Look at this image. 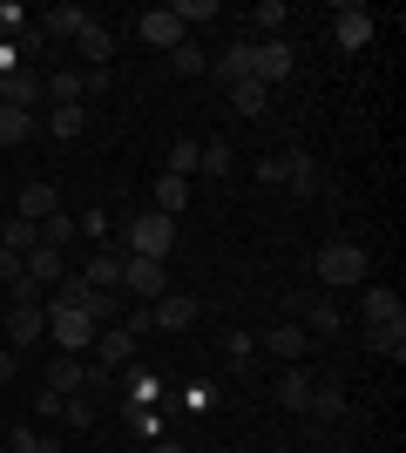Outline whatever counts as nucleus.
Listing matches in <instances>:
<instances>
[{
  "mask_svg": "<svg viewBox=\"0 0 406 453\" xmlns=\"http://www.w3.org/2000/svg\"><path fill=\"white\" fill-rule=\"evenodd\" d=\"M170 250H176V217L142 210V217L122 230V257H156V265H170Z\"/></svg>",
  "mask_w": 406,
  "mask_h": 453,
  "instance_id": "f257e3e1",
  "label": "nucleus"
},
{
  "mask_svg": "<svg viewBox=\"0 0 406 453\" xmlns=\"http://www.w3.org/2000/svg\"><path fill=\"white\" fill-rule=\"evenodd\" d=\"M318 284H326V291L366 284V250H359V244H326V250H318Z\"/></svg>",
  "mask_w": 406,
  "mask_h": 453,
  "instance_id": "f03ea898",
  "label": "nucleus"
},
{
  "mask_svg": "<svg viewBox=\"0 0 406 453\" xmlns=\"http://www.w3.org/2000/svg\"><path fill=\"white\" fill-rule=\"evenodd\" d=\"M48 332H55V345H61V352H68V359L96 345V325L81 319V311H75V304H68V298H55V304H48Z\"/></svg>",
  "mask_w": 406,
  "mask_h": 453,
  "instance_id": "7ed1b4c3",
  "label": "nucleus"
},
{
  "mask_svg": "<svg viewBox=\"0 0 406 453\" xmlns=\"http://www.w3.org/2000/svg\"><path fill=\"white\" fill-rule=\"evenodd\" d=\"M122 291L142 304H156L170 291V265H156V257H122Z\"/></svg>",
  "mask_w": 406,
  "mask_h": 453,
  "instance_id": "20e7f679",
  "label": "nucleus"
},
{
  "mask_svg": "<svg viewBox=\"0 0 406 453\" xmlns=\"http://www.w3.org/2000/svg\"><path fill=\"white\" fill-rule=\"evenodd\" d=\"M264 183H285V189H298V196H311V189H318V163H311L305 150H285V156L264 163Z\"/></svg>",
  "mask_w": 406,
  "mask_h": 453,
  "instance_id": "39448f33",
  "label": "nucleus"
},
{
  "mask_svg": "<svg viewBox=\"0 0 406 453\" xmlns=\"http://www.w3.org/2000/svg\"><path fill=\"white\" fill-rule=\"evenodd\" d=\"M41 102H48L41 75H27V68H7V75H0V109H27V115H34Z\"/></svg>",
  "mask_w": 406,
  "mask_h": 453,
  "instance_id": "423d86ee",
  "label": "nucleus"
},
{
  "mask_svg": "<svg viewBox=\"0 0 406 453\" xmlns=\"http://www.w3.org/2000/svg\"><path fill=\"white\" fill-rule=\"evenodd\" d=\"M251 81H257V88H278V81H291V48H285V41H257Z\"/></svg>",
  "mask_w": 406,
  "mask_h": 453,
  "instance_id": "0eeeda50",
  "label": "nucleus"
},
{
  "mask_svg": "<svg viewBox=\"0 0 406 453\" xmlns=\"http://www.w3.org/2000/svg\"><path fill=\"white\" fill-rule=\"evenodd\" d=\"M257 345H271L285 365H305V359H311V332H305V325H271Z\"/></svg>",
  "mask_w": 406,
  "mask_h": 453,
  "instance_id": "6e6552de",
  "label": "nucleus"
},
{
  "mask_svg": "<svg viewBox=\"0 0 406 453\" xmlns=\"http://www.w3.org/2000/svg\"><path fill=\"white\" fill-rule=\"evenodd\" d=\"M0 325H7V339H14V345H34L41 332H48V304H7V319H0Z\"/></svg>",
  "mask_w": 406,
  "mask_h": 453,
  "instance_id": "1a4fd4ad",
  "label": "nucleus"
},
{
  "mask_svg": "<svg viewBox=\"0 0 406 453\" xmlns=\"http://www.w3.org/2000/svg\"><path fill=\"white\" fill-rule=\"evenodd\" d=\"M332 35H339V48H366V41H372V7L346 0V7H339V20H332Z\"/></svg>",
  "mask_w": 406,
  "mask_h": 453,
  "instance_id": "9d476101",
  "label": "nucleus"
},
{
  "mask_svg": "<svg viewBox=\"0 0 406 453\" xmlns=\"http://www.w3.org/2000/svg\"><path fill=\"white\" fill-rule=\"evenodd\" d=\"M20 271H27V278H34L41 291H55V284L68 278V257H61V250H48V244H34L27 257H20Z\"/></svg>",
  "mask_w": 406,
  "mask_h": 453,
  "instance_id": "9b49d317",
  "label": "nucleus"
},
{
  "mask_svg": "<svg viewBox=\"0 0 406 453\" xmlns=\"http://www.w3.org/2000/svg\"><path fill=\"white\" fill-rule=\"evenodd\" d=\"M75 311H81L88 325H96V332L122 325V298H116V291H81V298H75Z\"/></svg>",
  "mask_w": 406,
  "mask_h": 453,
  "instance_id": "f8f14e48",
  "label": "nucleus"
},
{
  "mask_svg": "<svg viewBox=\"0 0 406 453\" xmlns=\"http://www.w3.org/2000/svg\"><path fill=\"white\" fill-rule=\"evenodd\" d=\"M149 319L163 325V332H183V325H196V298H183V291H163V298L149 304Z\"/></svg>",
  "mask_w": 406,
  "mask_h": 453,
  "instance_id": "ddd939ff",
  "label": "nucleus"
},
{
  "mask_svg": "<svg viewBox=\"0 0 406 453\" xmlns=\"http://www.w3.org/2000/svg\"><path fill=\"white\" fill-rule=\"evenodd\" d=\"M135 35L149 41V48H176V41H183V27H176V14H170V7H149V14L135 20Z\"/></svg>",
  "mask_w": 406,
  "mask_h": 453,
  "instance_id": "4468645a",
  "label": "nucleus"
},
{
  "mask_svg": "<svg viewBox=\"0 0 406 453\" xmlns=\"http://www.w3.org/2000/svg\"><path fill=\"white\" fill-rule=\"evenodd\" d=\"M55 183H20V196H14V217H27V224H41V217H55Z\"/></svg>",
  "mask_w": 406,
  "mask_h": 453,
  "instance_id": "2eb2a0df",
  "label": "nucleus"
},
{
  "mask_svg": "<svg viewBox=\"0 0 406 453\" xmlns=\"http://www.w3.org/2000/svg\"><path fill=\"white\" fill-rule=\"evenodd\" d=\"M311 386H318V379H311L305 365H285V372H278V399H285V413H305V406H311Z\"/></svg>",
  "mask_w": 406,
  "mask_h": 453,
  "instance_id": "dca6fc26",
  "label": "nucleus"
},
{
  "mask_svg": "<svg viewBox=\"0 0 406 453\" xmlns=\"http://www.w3.org/2000/svg\"><path fill=\"white\" fill-rule=\"evenodd\" d=\"M81 284L88 291H122V250H96L88 271H81Z\"/></svg>",
  "mask_w": 406,
  "mask_h": 453,
  "instance_id": "f3484780",
  "label": "nucleus"
},
{
  "mask_svg": "<svg viewBox=\"0 0 406 453\" xmlns=\"http://www.w3.org/2000/svg\"><path fill=\"white\" fill-rule=\"evenodd\" d=\"M75 48H81V61H96V68H102V61L116 55V35H109L102 20H81V27H75Z\"/></svg>",
  "mask_w": 406,
  "mask_h": 453,
  "instance_id": "a211bd4d",
  "label": "nucleus"
},
{
  "mask_svg": "<svg viewBox=\"0 0 406 453\" xmlns=\"http://www.w3.org/2000/svg\"><path fill=\"white\" fill-rule=\"evenodd\" d=\"M366 345L379 352V359L400 365V359H406V319H393V325H366Z\"/></svg>",
  "mask_w": 406,
  "mask_h": 453,
  "instance_id": "6ab92c4d",
  "label": "nucleus"
},
{
  "mask_svg": "<svg viewBox=\"0 0 406 453\" xmlns=\"http://www.w3.org/2000/svg\"><path fill=\"white\" fill-rule=\"evenodd\" d=\"M251 61H257V41H231V48H224V61H217V75L231 81H251Z\"/></svg>",
  "mask_w": 406,
  "mask_h": 453,
  "instance_id": "aec40b11",
  "label": "nucleus"
},
{
  "mask_svg": "<svg viewBox=\"0 0 406 453\" xmlns=\"http://www.w3.org/2000/svg\"><path fill=\"white\" fill-rule=\"evenodd\" d=\"M81 386H88V365H81V359H68V352H61V359L48 365V393H68V399H75Z\"/></svg>",
  "mask_w": 406,
  "mask_h": 453,
  "instance_id": "412c9836",
  "label": "nucleus"
},
{
  "mask_svg": "<svg viewBox=\"0 0 406 453\" xmlns=\"http://www.w3.org/2000/svg\"><path fill=\"white\" fill-rule=\"evenodd\" d=\"M190 203V176H163V183H156V217H176V210Z\"/></svg>",
  "mask_w": 406,
  "mask_h": 453,
  "instance_id": "4be33fe9",
  "label": "nucleus"
},
{
  "mask_svg": "<svg viewBox=\"0 0 406 453\" xmlns=\"http://www.w3.org/2000/svg\"><path fill=\"white\" fill-rule=\"evenodd\" d=\"M0 244L14 250V257H27V250L41 244V224H27V217H7V224H0Z\"/></svg>",
  "mask_w": 406,
  "mask_h": 453,
  "instance_id": "5701e85b",
  "label": "nucleus"
},
{
  "mask_svg": "<svg viewBox=\"0 0 406 453\" xmlns=\"http://www.w3.org/2000/svg\"><path fill=\"white\" fill-rule=\"evenodd\" d=\"M298 311H305V332H311V339H339V304L318 298V304H298Z\"/></svg>",
  "mask_w": 406,
  "mask_h": 453,
  "instance_id": "b1692460",
  "label": "nucleus"
},
{
  "mask_svg": "<svg viewBox=\"0 0 406 453\" xmlns=\"http://www.w3.org/2000/svg\"><path fill=\"white\" fill-rule=\"evenodd\" d=\"M305 413H318V419H339V413H346V386H339V379L311 386V406H305Z\"/></svg>",
  "mask_w": 406,
  "mask_h": 453,
  "instance_id": "393cba45",
  "label": "nucleus"
},
{
  "mask_svg": "<svg viewBox=\"0 0 406 453\" xmlns=\"http://www.w3.org/2000/svg\"><path fill=\"white\" fill-rule=\"evenodd\" d=\"M81 129H88V109H81V102H75V109H48V135H61V142H75Z\"/></svg>",
  "mask_w": 406,
  "mask_h": 453,
  "instance_id": "a878e982",
  "label": "nucleus"
},
{
  "mask_svg": "<svg viewBox=\"0 0 406 453\" xmlns=\"http://www.w3.org/2000/svg\"><path fill=\"white\" fill-rule=\"evenodd\" d=\"M393 319H406L400 291H366V325H393Z\"/></svg>",
  "mask_w": 406,
  "mask_h": 453,
  "instance_id": "bb28decb",
  "label": "nucleus"
},
{
  "mask_svg": "<svg viewBox=\"0 0 406 453\" xmlns=\"http://www.w3.org/2000/svg\"><path fill=\"white\" fill-rule=\"evenodd\" d=\"M34 135V115L27 109H0V150H14V142H27Z\"/></svg>",
  "mask_w": 406,
  "mask_h": 453,
  "instance_id": "cd10ccee",
  "label": "nucleus"
},
{
  "mask_svg": "<svg viewBox=\"0 0 406 453\" xmlns=\"http://www.w3.org/2000/svg\"><path fill=\"white\" fill-rule=\"evenodd\" d=\"M231 109H237V115H264V109H271V88H257V81H237V88H231Z\"/></svg>",
  "mask_w": 406,
  "mask_h": 453,
  "instance_id": "c85d7f7f",
  "label": "nucleus"
},
{
  "mask_svg": "<svg viewBox=\"0 0 406 453\" xmlns=\"http://www.w3.org/2000/svg\"><path fill=\"white\" fill-rule=\"evenodd\" d=\"M170 14H176V27H203V20H217L224 7H217V0H176Z\"/></svg>",
  "mask_w": 406,
  "mask_h": 453,
  "instance_id": "c756f323",
  "label": "nucleus"
},
{
  "mask_svg": "<svg viewBox=\"0 0 406 453\" xmlns=\"http://www.w3.org/2000/svg\"><path fill=\"white\" fill-rule=\"evenodd\" d=\"M170 68H176V75H203L211 61H203V48H196V41H176V48H170Z\"/></svg>",
  "mask_w": 406,
  "mask_h": 453,
  "instance_id": "7c9ffc66",
  "label": "nucleus"
},
{
  "mask_svg": "<svg viewBox=\"0 0 406 453\" xmlns=\"http://www.w3.org/2000/svg\"><path fill=\"white\" fill-rule=\"evenodd\" d=\"M68 237H75V217H68V210H55V217H41V244H48V250H61Z\"/></svg>",
  "mask_w": 406,
  "mask_h": 453,
  "instance_id": "2f4dec72",
  "label": "nucleus"
},
{
  "mask_svg": "<svg viewBox=\"0 0 406 453\" xmlns=\"http://www.w3.org/2000/svg\"><path fill=\"white\" fill-rule=\"evenodd\" d=\"M196 170H203V176H231V142H203Z\"/></svg>",
  "mask_w": 406,
  "mask_h": 453,
  "instance_id": "473e14b6",
  "label": "nucleus"
},
{
  "mask_svg": "<svg viewBox=\"0 0 406 453\" xmlns=\"http://www.w3.org/2000/svg\"><path fill=\"white\" fill-rule=\"evenodd\" d=\"M81 20H88L81 7H55V14H48V35H55V41H75V27H81Z\"/></svg>",
  "mask_w": 406,
  "mask_h": 453,
  "instance_id": "72a5a7b5",
  "label": "nucleus"
},
{
  "mask_svg": "<svg viewBox=\"0 0 406 453\" xmlns=\"http://www.w3.org/2000/svg\"><path fill=\"white\" fill-rule=\"evenodd\" d=\"M196 156H203V142H190V135H183V142L170 150V176H196Z\"/></svg>",
  "mask_w": 406,
  "mask_h": 453,
  "instance_id": "f704fd0d",
  "label": "nucleus"
},
{
  "mask_svg": "<svg viewBox=\"0 0 406 453\" xmlns=\"http://www.w3.org/2000/svg\"><path fill=\"white\" fill-rule=\"evenodd\" d=\"M41 298H48V291H41L34 278H20V284H7V304H41Z\"/></svg>",
  "mask_w": 406,
  "mask_h": 453,
  "instance_id": "c9c22d12",
  "label": "nucleus"
},
{
  "mask_svg": "<svg viewBox=\"0 0 406 453\" xmlns=\"http://www.w3.org/2000/svg\"><path fill=\"white\" fill-rule=\"evenodd\" d=\"M61 413H68V426H96V406H88V399H61Z\"/></svg>",
  "mask_w": 406,
  "mask_h": 453,
  "instance_id": "e433bc0d",
  "label": "nucleus"
},
{
  "mask_svg": "<svg viewBox=\"0 0 406 453\" xmlns=\"http://www.w3.org/2000/svg\"><path fill=\"white\" fill-rule=\"evenodd\" d=\"M257 27H264V35H278V27H285V7H278V0H264V7H257Z\"/></svg>",
  "mask_w": 406,
  "mask_h": 453,
  "instance_id": "4c0bfd02",
  "label": "nucleus"
},
{
  "mask_svg": "<svg viewBox=\"0 0 406 453\" xmlns=\"http://www.w3.org/2000/svg\"><path fill=\"white\" fill-rule=\"evenodd\" d=\"M20 278H27V271H20V257H14L7 244H0V284H20Z\"/></svg>",
  "mask_w": 406,
  "mask_h": 453,
  "instance_id": "58836bf2",
  "label": "nucleus"
},
{
  "mask_svg": "<svg viewBox=\"0 0 406 453\" xmlns=\"http://www.w3.org/2000/svg\"><path fill=\"white\" fill-rule=\"evenodd\" d=\"M20 20H27V14H20V7H0V35H14Z\"/></svg>",
  "mask_w": 406,
  "mask_h": 453,
  "instance_id": "ea45409f",
  "label": "nucleus"
},
{
  "mask_svg": "<svg viewBox=\"0 0 406 453\" xmlns=\"http://www.w3.org/2000/svg\"><path fill=\"white\" fill-rule=\"evenodd\" d=\"M0 386H14V352H0Z\"/></svg>",
  "mask_w": 406,
  "mask_h": 453,
  "instance_id": "a19ab883",
  "label": "nucleus"
},
{
  "mask_svg": "<svg viewBox=\"0 0 406 453\" xmlns=\"http://www.w3.org/2000/svg\"><path fill=\"white\" fill-rule=\"evenodd\" d=\"M149 453H190V447H176V440H156V447Z\"/></svg>",
  "mask_w": 406,
  "mask_h": 453,
  "instance_id": "79ce46f5",
  "label": "nucleus"
},
{
  "mask_svg": "<svg viewBox=\"0 0 406 453\" xmlns=\"http://www.w3.org/2000/svg\"><path fill=\"white\" fill-rule=\"evenodd\" d=\"M0 319H7V298H0Z\"/></svg>",
  "mask_w": 406,
  "mask_h": 453,
  "instance_id": "37998d69",
  "label": "nucleus"
},
{
  "mask_svg": "<svg viewBox=\"0 0 406 453\" xmlns=\"http://www.w3.org/2000/svg\"><path fill=\"white\" fill-rule=\"evenodd\" d=\"M332 453H352V447H332Z\"/></svg>",
  "mask_w": 406,
  "mask_h": 453,
  "instance_id": "c03bdc74",
  "label": "nucleus"
}]
</instances>
